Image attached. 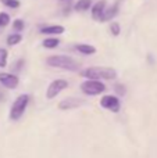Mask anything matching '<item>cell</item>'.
Instances as JSON below:
<instances>
[{
  "label": "cell",
  "mask_w": 157,
  "mask_h": 158,
  "mask_svg": "<svg viewBox=\"0 0 157 158\" xmlns=\"http://www.w3.org/2000/svg\"><path fill=\"white\" fill-rule=\"evenodd\" d=\"M28 101H29V96L28 94H21L15 98V101L13 103V107H11V111H10L11 119L17 121L22 117V114H24L25 110H27Z\"/></svg>",
  "instance_id": "3"
},
{
  "label": "cell",
  "mask_w": 157,
  "mask_h": 158,
  "mask_svg": "<svg viewBox=\"0 0 157 158\" xmlns=\"http://www.w3.org/2000/svg\"><path fill=\"white\" fill-rule=\"evenodd\" d=\"M21 40H22V36L19 35V33H13V35H10L7 38V44L8 46H15V44H18Z\"/></svg>",
  "instance_id": "14"
},
{
  "label": "cell",
  "mask_w": 157,
  "mask_h": 158,
  "mask_svg": "<svg viewBox=\"0 0 157 158\" xmlns=\"http://www.w3.org/2000/svg\"><path fill=\"white\" fill-rule=\"evenodd\" d=\"M81 90H82L85 94L89 96H96L100 94L106 90V86L99 81V79H88L81 85Z\"/></svg>",
  "instance_id": "4"
},
{
  "label": "cell",
  "mask_w": 157,
  "mask_h": 158,
  "mask_svg": "<svg viewBox=\"0 0 157 158\" xmlns=\"http://www.w3.org/2000/svg\"><path fill=\"white\" fill-rule=\"evenodd\" d=\"M7 65V50L0 49V67H6Z\"/></svg>",
  "instance_id": "18"
},
{
  "label": "cell",
  "mask_w": 157,
  "mask_h": 158,
  "mask_svg": "<svg viewBox=\"0 0 157 158\" xmlns=\"http://www.w3.org/2000/svg\"><path fill=\"white\" fill-rule=\"evenodd\" d=\"M64 27L61 25H50V27H43L40 29L42 33H46V35H61L64 33Z\"/></svg>",
  "instance_id": "11"
},
{
  "label": "cell",
  "mask_w": 157,
  "mask_h": 158,
  "mask_svg": "<svg viewBox=\"0 0 157 158\" xmlns=\"http://www.w3.org/2000/svg\"><path fill=\"white\" fill-rule=\"evenodd\" d=\"M77 50L79 53H82V54H95L96 53V47L91 46V44H77Z\"/></svg>",
  "instance_id": "12"
},
{
  "label": "cell",
  "mask_w": 157,
  "mask_h": 158,
  "mask_svg": "<svg viewBox=\"0 0 157 158\" xmlns=\"http://www.w3.org/2000/svg\"><path fill=\"white\" fill-rule=\"evenodd\" d=\"M25 25H24V21H22V19H15V21L13 22V28L15 31H22Z\"/></svg>",
  "instance_id": "20"
},
{
  "label": "cell",
  "mask_w": 157,
  "mask_h": 158,
  "mask_svg": "<svg viewBox=\"0 0 157 158\" xmlns=\"http://www.w3.org/2000/svg\"><path fill=\"white\" fill-rule=\"evenodd\" d=\"M106 4H107L106 0H99L95 4H92V7H91L92 18L96 19V21H102L103 15H104V11H106Z\"/></svg>",
  "instance_id": "7"
},
{
  "label": "cell",
  "mask_w": 157,
  "mask_h": 158,
  "mask_svg": "<svg viewBox=\"0 0 157 158\" xmlns=\"http://www.w3.org/2000/svg\"><path fill=\"white\" fill-rule=\"evenodd\" d=\"M100 106L106 110H110V111H113V112H117V111H120L121 104H120V100L116 97V96H104V97L102 98V101H100Z\"/></svg>",
  "instance_id": "6"
},
{
  "label": "cell",
  "mask_w": 157,
  "mask_h": 158,
  "mask_svg": "<svg viewBox=\"0 0 157 158\" xmlns=\"http://www.w3.org/2000/svg\"><path fill=\"white\" fill-rule=\"evenodd\" d=\"M46 64L54 68L67 69V71H78L79 69V63L75 61L72 57L68 56H50L46 58Z\"/></svg>",
  "instance_id": "1"
},
{
  "label": "cell",
  "mask_w": 157,
  "mask_h": 158,
  "mask_svg": "<svg viewBox=\"0 0 157 158\" xmlns=\"http://www.w3.org/2000/svg\"><path fill=\"white\" fill-rule=\"evenodd\" d=\"M110 32L113 33L114 36H118L120 32H121V28H120V24L118 22H111L110 25Z\"/></svg>",
  "instance_id": "19"
},
{
  "label": "cell",
  "mask_w": 157,
  "mask_h": 158,
  "mask_svg": "<svg viewBox=\"0 0 157 158\" xmlns=\"http://www.w3.org/2000/svg\"><path fill=\"white\" fill-rule=\"evenodd\" d=\"M83 78L88 79H114L117 77V72L110 67H91L81 72Z\"/></svg>",
  "instance_id": "2"
},
{
  "label": "cell",
  "mask_w": 157,
  "mask_h": 158,
  "mask_svg": "<svg viewBox=\"0 0 157 158\" xmlns=\"http://www.w3.org/2000/svg\"><path fill=\"white\" fill-rule=\"evenodd\" d=\"M82 104V100L79 98H75V97H68L66 100L60 101L58 103V108L60 110H71V108H77Z\"/></svg>",
  "instance_id": "9"
},
{
  "label": "cell",
  "mask_w": 157,
  "mask_h": 158,
  "mask_svg": "<svg viewBox=\"0 0 157 158\" xmlns=\"http://www.w3.org/2000/svg\"><path fill=\"white\" fill-rule=\"evenodd\" d=\"M116 90H117V93H120V94H124V93H125V87L124 86H120V85H117V86H116Z\"/></svg>",
  "instance_id": "21"
},
{
  "label": "cell",
  "mask_w": 157,
  "mask_h": 158,
  "mask_svg": "<svg viewBox=\"0 0 157 158\" xmlns=\"http://www.w3.org/2000/svg\"><path fill=\"white\" fill-rule=\"evenodd\" d=\"M120 2H121V0H116V3H114V4L111 6L110 8H106L104 15H103V18H102V21H103V22H104V21H110L111 18H114V17H116L117 14H118Z\"/></svg>",
  "instance_id": "10"
},
{
  "label": "cell",
  "mask_w": 157,
  "mask_h": 158,
  "mask_svg": "<svg viewBox=\"0 0 157 158\" xmlns=\"http://www.w3.org/2000/svg\"><path fill=\"white\" fill-rule=\"evenodd\" d=\"M10 24V15L7 13H0V27H7Z\"/></svg>",
  "instance_id": "17"
},
{
  "label": "cell",
  "mask_w": 157,
  "mask_h": 158,
  "mask_svg": "<svg viewBox=\"0 0 157 158\" xmlns=\"http://www.w3.org/2000/svg\"><path fill=\"white\" fill-rule=\"evenodd\" d=\"M2 4H4L6 7H10V8H18L19 7V0H0Z\"/></svg>",
  "instance_id": "16"
},
{
  "label": "cell",
  "mask_w": 157,
  "mask_h": 158,
  "mask_svg": "<svg viewBox=\"0 0 157 158\" xmlns=\"http://www.w3.org/2000/svg\"><path fill=\"white\" fill-rule=\"evenodd\" d=\"M66 87H68V82L64 81V79H56L52 83L49 85L46 92V97L47 98H54L61 90H64Z\"/></svg>",
  "instance_id": "5"
},
{
  "label": "cell",
  "mask_w": 157,
  "mask_h": 158,
  "mask_svg": "<svg viewBox=\"0 0 157 158\" xmlns=\"http://www.w3.org/2000/svg\"><path fill=\"white\" fill-rule=\"evenodd\" d=\"M2 97H3V96H2V93H0V100H2Z\"/></svg>",
  "instance_id": "22"
},
{
  "label": "cell",
  "mask_w": 157,
  "mask_h": 158,
  "mask_svg": "<svg viewBox=\"0 0 157 158\" xmlns=\"http://www.w3.org/2000/svg\"><path fill=\"white\" fill-rule=\"evenodd\" d=\"M92 7V0H78L75 4V10L77 11H86Z\"/></svg>",
  "instance_id": "13"
},
{
  "label": "cell",
  "mask_w": 157,
  "mask_h": 158,
  "mask_svg": "<svg viewBox=\"0 0 157 158\" xmlns=\"http://www.w3.org/2000/svg\"><path fill=\"white\" fill-rule=\"evenodd\" d=\"M58 43H60V40L56 38H49L43 40V46L47 47V49H54L56 46H58Z\"/></svg>",
  "instance_id": "15"
},
{
  "label": "cell",
  "mask_w": 157,
  "mask_h": 158,
  "mask_svg": "<svg viewBox=\"0 0 157 158\" xmlns=\"http://www.w3.org/2000/svg\"><path fill=\"white\" fill-rule=\"evenodd\" d=\"M0 83L7 89H15L19 83V79L13 74H0Z\"/></svg>",
  "instance_id": "8"
}]
</instances>
